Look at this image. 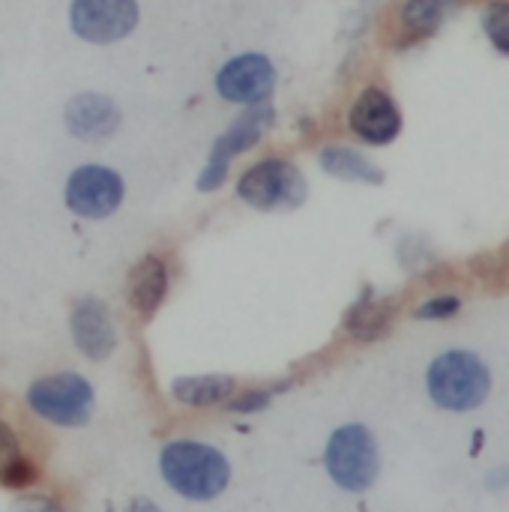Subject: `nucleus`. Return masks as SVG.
Instances as JSON below:
<instances>
[{
  "mask_svg": "<svg viewBox=\"0 0 509 512\" xmlns=\"http://www.w3.org/2000/svg\"><path fill=\"white\" fill-rule=\"evenodd\" d=\"M162 480L186 501H213L231 483L228 459L201 441H171L159 456Z\"/></svg>",
  "mask_w": 509,
  "mask_h": 512,
  "instance_id": "obj_1",
  "label": "nucleus"
},
{
  "mask_svg": "<svg viewBox=\"0 0 509 512\" xmlns=\"http://www.w3.org/2000/svg\"><path fill=\"white\" fill-rule=\"evenodd\" d=\"M426 390L444 411L465 414L489 399L492 375L486 363L471 351H447L426 372Z\"/></svg>",
  "mask_w": 509,
  "mask_h": 512,
  "instance_id": "obj_2",
  "label": "nucleus"
},
{
  "mask_svg": "<svg viewBox=\"0 0 509 512\" xmlns=\"http://www.w3.org/2000/svg\"><path fill=\"white\" fill-rule=\"evenodd\" d=\"M324 468L339 489L354 492V495L369 492L381 474L375 435L360 423H348L336 429L324 450Z\"/></svg>",
  "mask_w": 509,
  "mask_h": 512,
  "instance_id": "obj_3",
  "label": "nucleus"
},
{
  "mask_svg": "<svg viewBox=\"0 0 509 512\" xmlns=\"http://www.w3.org/2000/svg\"><path fill=\"white\" fill-rule=\"evenodd\" d=\"M93 387L75 372H57L27 387V408L63 429H81L93 417Z\"/></svg>",
  "mask_w": 509,
  "mask_h": 512,
  "instance_id": "obj_4",
  "label": "nucleus"
},
{
  "mask_svg": "<svg viewBox=\"0 0 509 512\" xmlns=\"http://www.w3.org/2000/svg\"><path fill=\"white\" fill-rule=\"evenodd\" d=\"M306 180L288 159H261L237 180V198L255 210H297L306 201Z\"/></svg>",
  "mask_w": 509,
  "mask_h": 512,
  "instance_id": "obj_5",
  "label": "nucleus"
},
{
  "mask_svg": "<svg viewBox=\"0 0 509 512\" xmlns=\"http://www.w3.org/2000/svg\"><path fill=\"white\" fill-rule=\"evenodd\" d=\"M276 120V111L264 102V105H249L216 141H213V150H210V159L198 177V189L201 192H213L219 189L225 180H228V168L231 162L240 156V153H249L261 135L273 126Z\"/></svg>",
  "mask_w": 509,
  "mask_h": 512,
  "instance_id": "obj_6",
  "label": "nucleus"
},
{
  "mask_svg": "<svg viewBox=\"0 0 509 512\" xmlns=\"http://www.w3.org/2000/svg\"><path fill=\"white\" fill-rule=\"evenodd\" d=\"M69 27L90 45H111L138 27V0H72Z\"/></svg>",
  "mask_w": 509,
  "mask_h": 512,
  "instance_id": "obj_7",
  "label": "nucleus"
},
{
  "mask_svg": "<svg viewBox=\"0 0 509 512\" xmlns=\"http://www.w3.org/2000/svg\"><path fill=\"white\" fill-rule=\"evenodd\" d=\"M123 195V177L108 165H81L66 180V207L81 219H108Z\"/></svg>",
  "mask_w": 509,
  "mask_h": 512,
  "instance_id": "obj_8",
  "label": "nucleus"
},
{
  "mask_svg": "<svg viewBox=\"0 0 509 512\" xmlns=\"http://www.w3.org/2000/svg\"><path fill=\"white\" fill-rule=\"evenodd\" d=\"M276 90V66L267 54L246 51L216 72V93L234 105H264Z\"/></svg>",
  "mask_w": 509,
  "mask_h": 512,
  "instance_id": "obj_9",
  "label": "nucleus"
},
{
  "mask_svg": "<svg viewBox=\"0 0 509 512\" xmlns=\"http://www.w3.org/2000/svg\"><path fill=\"white\" fill-rule=\"evenodd\" d=\"M348 126L360 141L384 147L393 144L402 132V111L387 90L366 87L348 111Z\"/></svg>",
  "mask_w": 509,
  "mask_h": 512,
  "instance_id": "obj_10",
  "label": "nucleus"
},
{
  "mask_svg": "<svg viewBox=\"0 0 509 512\" xmlns=\"http://www.w3.org/2000/svg\"><path fill=\"white\" fill-rule=\"evenodd\" d=\"M69 333H72L75 348L93 363L108 360L114 354V348H117V330H114L111 312L96 297H81V300L72 303Z\"/></svg>",
  "mask_w": 509,
  "mask_h": 512,
  "instance_id": "obj_11",
  "label": "nucleus"
},
{
  "mask_svg": "<svg viewBox=\"0 0 509 512\" xmlns=\"http://www.w3.org/2000/svg\"><path fill=\"white\" fill-rule=\"evenodd\" d=\"M63 120H66L69 135L81 141H102L117 132L120 108L102 93H78L66 102Z\"/></svg>",
  "mask_w": 509,
  "mask_h": 512,
  "instance_id": "obj_12",
  "label": "nucleus"
},
{
  "mask_svg": "<svg viewBox=\"0 0 509 512\" xmlns=\"http://www.w3.org/2000/svg\"><path fill=\"white\" fill-rule=\"evenodd\" d=\"M165 294H168V267H165V261L159 255H144L129 270V279H126L129 309L141 321H150L159 312V306L165 303Z\"/></svg>",
  "mask_w": 509,
  "mask_h": 512,
  "instance_id": "obj_13",
  "label": "nucleus"
},
{
  "mask_svg": "<svg viewBox=\"0 0 509 512\" xmlns=\"http://www.w3.org/2000/svg\"><path fill=\"white\" fill-rule=\"evenodd\" d=\"M396 300H375L372 294H363L345 315V330L357 342H375L381 339L393 318H396Z\"/></svg>",
  "mask_w": 509,
  "mask_h": 512,
  "instance_id": "obj_14",
  "label": "nucleus"
},
{
  "mask_svg": "<svg viewBox=\"0 0 509 512\" xmlns=\"http://www.w3.org/2000/svg\"><path fill=\"white\" fill-rule=\"evenodd\" d=\"M237 393V381L231 375H192L177 378L171 384V396L186 408H216L225 405Z\"/></svg>",
  "mask_w": 509,
  "mask_h": 512,
  "instance_id": "obj_15",
  "label": "nucleus"
},
{
  "mask_svg": "<svg viewBox=\"0 0 509 512\" xmlns=\"http://www.w3.org/2000/svg\"><path fill=\"white\" fill-rule=\"evenodd\" d=\"M39 480L36 465L21 453V444L9 423L0 420V489L21 492Z\"/></svg>",
  "mask_w": 509,
  "mask_h": 512,
  "instance_id": "obj_16",
  "label": "nucleus"
},
{
  "mask_svg": "<svg viewBox=\"0 0 509 512\" xmlns=\"http://www.w3.org/2000/svg\"><path fill=\"white\" fill-rule=\"evenodd\" d=\"M321 168L339 180H354V183H384V171L378 165H372L363 153L351 150V147H342V144H333V147H324L321 150Z\"/></svg>",
  "mask_w": 509,
  "mask_h": 512,
  "instance_id": "obj_17",
  "label": "nucleus"
},
{
  "mask_svg": "<svg viewBox=\"0 0 509 512\" xmlns=\"http://www.w3.org/2000/svg\"><path fill=\"white\" fill-rule=\"evenodd\" d=\"M459 6V0H405L402 6V27L411 39H423L438 33L450 9Z\"/></svg>",
  "mask_w": 509,
  "mask_h": 512,
  "instance_id": "obj_18",
  "label": "nucleus"
},
{
  "mask_svg": "<svg viewBox=\"0 0 509 512\" xmlns=\"http://www.w3.org/2000/svg\"><path fill=\"white\" fill-rule=\"evenodd\" d=\"M483 30L489 42L509 57V0H492L483 9Z\"/></svg>",
  "mask_w": 509,
  "mask_h": 512,
  "instance_id": "obj_19",
  "label": "nucleus"
},
{
  "mask_svg": "<svg viewBox=\"0 0 509 512\" xmlns=\"http://www.w3.org/2000/svg\"><path fill=\"white\" fill-rule=\"evenodd\" d=\"M459 309H462V300H459V297H453V294H444V297H432V300H426L414 315H417L420 321H447V318H453Z\"/></svg>",
  "mask_w": 509,
  "mask_h": 512,
  "instance_id": "obj_20",
  "label": "nucleus"
},
{
  "mask_svg": "<svg viewBox=\"0 0 509 512\" xmlns=\"http://www.w3.org/2000/svg\"><path fill=\"white\" fill-rule=\"evenodd\" d=\"M270 399H273V390H261V387H255V390H243L237 399L231 396L225 405H228V411H231V414H258V411H264V408L270 405Z\"/></svg>",
  "mask_w": 509,
  "mask_h": 512,
  "instance_id": "obj_21",
  "label": "nucleus"
},
{
  "mask_svg": "<svg viewBox=\"0 0 509 512\" xmlns=\"http://www.w3.org/2000/svg\"><path fill=\"white\" fill-rule=\"evenodd\" d=\"M12 512H63V507L45 495H24L12 504Z\"/></svg>",
  "mask_w": 509,
  "mask_h": 512,
  "instance_id": "obj_22",
  "label": "nucleus"
},
{
  "mask_svg": "<svg viewBox=\"0 0 509 512\" xmlns=\"http://www.w3.org/2000/svg\"><path fill=\"white\" fill-rule=\"evenodd\" d=\"M126 512H162V510H159L156 504H150V501H132Z\"/></svg>",
  "mask_w": 509,
  "mask_h": 512,
  "instance_id": "obj_23",
  "label": "nucleus"
}]
</instances>
